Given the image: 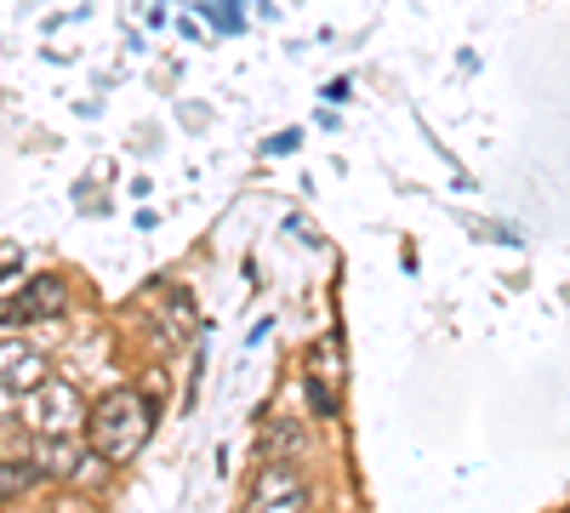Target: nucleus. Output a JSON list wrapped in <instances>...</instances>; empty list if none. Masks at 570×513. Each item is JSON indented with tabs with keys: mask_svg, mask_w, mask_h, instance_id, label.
<instances>
[{
	"mask_svg": "<svg viewBox=\"0 0 570 513\" xmlns=\"http://www.w3.org/2000/svg\"><path fill=\"white\" fill-rule=\"evenodd\" d=\"M149 434H155V399L142 388H131V383L109 388L86 411V445L98 451L109 468H126V462L149 445Z\"/></svg>",
	"mask_w": 570,
	"mask_h": 513,
	"instance_id": "f257e3e1",
	"label": "nucleus"
},
{
	"mask_svg": "<svg viewBox=\"0 0 570 513\" xmlns=\"http://www.w3.org/2000/svg\"><path fill=\"white\" fill-rule=\"evenodd\" d=\"M86 394L69 377H46L40 388H29L18 399V416L29 423L35 440H86Z\"/></svg>",
	"mask_w": 570,
	"mask_h": 513,
	"instance_id": "f03ea898",
	"label": "nucleus"
},
{
	"mask_svg": "<svg viewBox=\"0 0 570 513\" xmlns=\"http://www.w3.org/2000/svg\"><path fill=\"white\" fill-rule=\"evenodd\" d=\"M246 513H314L308 474L297 462H263L252 480V496H246Z\"/></svg>",
	"mask_w": 570,
	"mask_h": 513,
	"instance_id": "7ed1b4c3",
	"label": "nucleus"
},
{
	"mask_svg": "<svg viewBox=\"0 0 570 513\" xmlns=\"http://www.w3.org/2000/svg\"><path fill=\"white\" fill-rule=\"evenodd\" d=\"M348 377V359H343V337H314L308 359H303V394L314 405V416H337V388Z\"/></svg>",
	"mask_w": 570,
	"mask_h": 513,
	"instance_id": "20e7f679",
	"label": "nucleus"
},
{
	"mask_svg": "<svg viewBox=\"0 0 570 513\" xmlns=\"http://www.w3.org/2000/svg\"><path fill=\"white\" fill-rule=\"evenodd\" d=\"M69 314V279L63 274H35L12 297H0V325H40Z\"/></svg>",
	"mask_w": 570,
	"mask_h": 513,
	"instance_id": "39448f33",
	"label": "nucleus"
},
{
	"mask_svg": "<svg viewBox=\"0 0 570 513\" xmlns=\"http://www.w3.org/2000/svg\"><path fill=\"white\" fill-rule=\"evenodd\" d=\"M52 371H46V354L40 348H29L23 337H0V388H12L18 399L29 394V388H40Z\"/></svg>",
	"mask_w": 570,
	"mask_h": 513,
	"instance_id": "423d86ee",
	"label": "nucleus"
},
{
	"mask_svg": "<svg viewBox=\"0 0 570 513\" xmlns=\"http://www.w3.org/2000/svg\"><path fill=\"white\" fill-rule=\"evenodd\" d=\"M155 308H160V319H166V337H171V343H195L200 308H195V297H188V286H155Z\"/></svg>",
	"mask_w": 570,
	"mask_h": 513,
	"instance_id": "0eeeda50",
	"label": "nucleus"
},
{
	"mask_svg": "<svg viewBox=\"0 0 570 513\" xmlns=\"http://www.w3.org/2000/svg\"><path fill=\"white\" fill-rule=\"evenodd\" d=\"M303 445H308V434H303L297 416H274L263 428V462H297Z\"/></svg>",
	"mask_w": 570,
	"mask_h": 513,
	"instance_id": "6e6552de",
	"label": "nucleus"
},
{
	"mask_svg": "<svg viewBox=\"0 0 570 513\" xmlns=\"http://www.w3.org/2000/svg\"><path fill=\"white\" fill-rule=\"evenodd\" d=\"M40 480H46V474H40V462H35V456H0V502L29 496Z\"/></svg>",
	"mask_w": 570,
	"mask_h": 513,
	"instance_id": "1a4fd4ad",
	"label": "nucleus"
},
{
	"mask_svg": "<svg viewBox=\"0 0 570 513\" xmlns=\"http://www.w3.org/2000/svg\"><path fill=\"white\" fill-rule=\"evenodd\" d=\"M285 149H297V131H279V137H268V144H263V155H285Z\"/></svg>",
	"mask_w": 570,
	"mask_h": 513,
	"instance_id": "9d476101",
	"label": "nucleus"
}]
</instances>
